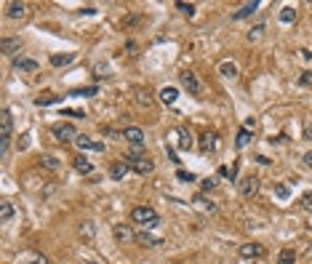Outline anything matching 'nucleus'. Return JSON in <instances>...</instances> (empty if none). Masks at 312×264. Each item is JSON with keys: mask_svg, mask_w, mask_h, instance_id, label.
I'll return each mask as SVG.
<instances>
[{"mask_svg": "<svg viewBox=\"0 0 312 264\" xmlns=\"http://www.w3.org/2000/svg\"><path fill=\"white\" fill-rule=\"evenodd\" d=\"M51 131H54L56 142H62V144H64V142H75L78 136H80V134L75 131V125H72V123H59V125H54Z\"/></svg>", "mask_w": 312, "mask_h": 264, "instance_id": "7ed1b4c3", "label": "nucleus"}, {"mask_svg": "<svg viewBox=\"0 0 312 264\" xmlns=\"http://www.w3.org/2000/svg\"><path fill=\"white\" fill-rule=\"evenodd\" d=\"M72 168H75L80 176H91V174H94V166H91V160H85L83 155H78L75 160H72Z\"/></svg>", "mask_w": 312, "mask_h": 264, "instance_id": "dca6fc26", "label": "nucleus"}, {"mask_svg": "<svg viewBox=\"0 0 312 264\" xmlns=\"http://www.w3.org/2000/svg\"><path fill=\"white\" fill-rule=\"evenodd\" d=\"M256 8H259L256 0H251V3H243L237 11H232V19H235V22H240V19H248L251 14H256Z\"/></svg>", "mask_w": 312, "mask_h": 264, "instance_id": "ddd939ff", "label": "nucleus"}, {"mask_svg": "<svg viewBox=\"0 0 312 264\" xmlns=\"http://www.w3.org/2000/svg\"><path fill=\"white\" fill-rule=\"evenodd\" d=\"M131 168H134L139 176H147V174L155 171V163H152L150 155H147V157H139V160H131Z\"/></svg>", "mask_w": 312, "mask_h": 264, "instance_id": "9d476101", "label": "nucleus"}, {"mask_svg": "<svg viewBox=\"0 0 312 264\" xmlns=\"http://www.w3.org/2000/svg\"><path fill=\"white\" fill-rule=\"evenodd\" d=\"M123 139L131 144V147H142L144 144V131L136 128V125H128V128L123 131Z\"/></svg>", "mask_w": 312, "mask_h": 264, "instance_id": "423d86ee", "label": "nucleus"}, {"mask_svg": "<svg viewBox=\"0 0 312 264\" xmlns=\"http://www.w3.org/2000/svg\"><path fill=\"white\" fill-rule=\"evenodd\" d=\"M136 104H142V107H150V104H152V99H150V91H144V88H136Z\"/></svg>", "mask_w": 312, "mask_h": 264, "instance_id": "c756f323", "label": "nucleus"}, {"mask_svg": "<svg viewBox=\"0 0 312 264\" xmlns=\"http://www.w3.org/2000/svg\"><path fill=\"white\" fill-rule=\"evenodd\" d=\"M64 115H72V117H85L80 110H64Z\"/></svg>", "mask_w": 312, "mask_h": 264, "instance_id": "c03bdc74", "label": "nucleus"}, {"mask_svg": "<svg viewBox=\"0 0 312 264\" xmlns=\"http://www.w3.org/2000/svg\"><path fill=\"white\" fill-rule=\"evenodd\" d=\"M80 14H85V16H94V14H96V8H94V5H85V8H80Z\"/></svg>", "mask_w": 312, "mask_h": 264, "instance_id": "37998d69", "label": "nucleus"}, {"mask_svg": "<svg viewBox=\"0 0 312 264\" xmlns=\"http://www.w3.org/2000/svg\"><path fill=\"white\" fill-rule=\"evenodd\" d=\"M240 256H243V259H262L264 248L259 246V243H243V246H240Z\"/></svg>", "mask_w": 312, "mask_h": 264, "instance_id": "9b49d317", "label": "nucleus"}, {"mask_svg": "<svg viewBox=\"0 0 312 264\" xmlns=\"http://www.w3.org/2000/svg\"><path fill=\"white\" fill-rule=\"evenodd\" d=\"M11 131H14V123H11V112L0 110V155H8V144H11Z\"/></svg>", "mask_w": 312, "mask_h": 264, "instance_id": "f03ea898", "label": "nucleus"}, {"mask_svg": "<svg viewBox=\"0 0 312 264\" xmlns=\"http://www.w3.org/2000/svg\"><path fill=\"white\" fill-rule=\"evenodd\" d=\"M14 67L16 70H24V72H35L40 64H38L35 59H27V56H14Z\"/></svg>", "mask_w": 312, "mask_h": 264, "instance_id": "f3484780", "label": "nucleus"}, {"mask_svg": "<svg viewBox=\"0 0 312 264\" xmlns=\"http://www.w3.org/2000/svg\"><path fill=\"white\" fill-rule=\"evenodd\" d=\"M275 195H277V197H283V200H285V197H288L291 192H288V187H285V184H280V187H275Z\"/></svg>", "mask_w": 312, "mask_h": 264, "instance_id": "4c0bfd02", "label": "nucleus"}, {"mask_svg": "<svg viewBox=\"0 0 312 264\" xmlns=\"http://www.w3.org/2000/svg\"><path fill=\"white\" fill-rule=\"evenodd\" d=\"M80 235L85 237V240H94V235H96L94 222H83V224H80Z\"/></svg>", "mask_w": 312, "mask_h": 264, "instance_id": "c85d7f7f", "label": "nucleus"}, {"mask_svg": "<svg viewBox=\"0 0 312 264\" xmlns=\"http://www.w3.org/2000/svg\"><path fill=\"white\" fill-rule=\"evenodd\" d=\"M310 248H312V246H310Z\"/></svg>", "mask_w": 312, "mask_h": 264, "instance_id": "49530a36", "label": "nucleus"}, {"mask_svg": "<svg viewBox=\"0 0 312 264\" xmlns=\"http://www.w3.org/2000/svg\"><path fill=\"white\" fill-rule=\"evenodd\" d=\"M62 102V96H54V94H45V96H38L35 104L38 107H48V104H59Z\"/></svg>", "mask_w": 312, "mask_h": 264, "instance_id": "393cba45", "label": "nucleus"}, {"mask_svg": "<svg viewBox=\"0 0 312 264\" xmlns=\"http://www.w3.org/2000/svg\"><path fill=\"white\" fill-rule=\"evenodd\" d=\"M40 166L48 168V171H59V168H62V163H59L54 155H43V157H40Z\"/></svg>", "mask_w": 312, "mask_h": 264, "instance_id": "5701e85b", "label": "nucleus"}, {"mask_svg": "<svg viewBox=\"0 0 312 264\" xmlns=\"http://www.w3.org/2000/svg\"><path fill=\"white\" fill-rule=\"evenodd\" d=\"M11 216H14V206H11V203H0V222L8 224Z\"/></svg>", "mask_w": 312, "mask_h": 264, "instance_id": "a878e982", "label": "nucleus"}, {"mask_svg": "<svg viewBox=\"0 0 312 264\" xmlns=\"http://www.w3.org/2000/svg\"><path fill=\"white\" fill-rule=\"evenodd\" d=\"M299 83H302V85H312V72H302V77H299Z\"/></svg>", "mask_w": 312, "mask_h": 264, "instance_id": "58836bf2", "label": "nucleus"}, {"mask_svg": "<svg viewBox=\"0 0 312 264\" xmlns=\"http://www.w3.org/2000/svg\"><path fill=\"white\" fill-rule=\"evenodd\" d=\"M30 264H51V262L45 259L43 254H35V256H32V262H30Z\"/></svg>", "mask_w": 312, "mask_h": 264, "instance_id": "ea45409f", "label": "nucleus"}, {"mask_svg": "<svg viewBox=\"0 0 312 264\" xmlns=\"http://www.w3.org/2000/svg\"><path fill=\"white\" fill-rule=\"evenodd\" d=\"M19 48H22V38H3V40H0V51H3V54H14Z\"/></svg>", "mask_w": 312, "mask_h": 264, "instance_id": "a211bd4d", "label": "nucleus"}, {"mask_svg": "<svg viewBox=\"0 0 312 264\" xmlns=\"http://www.w3.org/2000/svg\"><path fill=\"white\" fill-rule=\"evenodd\" d=\"M5 16L8 19H27L30 16V5L27 3H8L5 5Z\"/></svg>", "mask_w": 312, "mask_h": 264, "instance_id": "6e6552de", "label": "nucleus"}, {"mask_svg": "<svg viewBox=\"0 0 312 264\" xmlns=\"http://www.w3.org/2000/svg\"><path fill=\"white\" fill-rule=\"evenodd\" d=\"M304 166H307V168H312V150H310L307 155H304Z\"/></svg>", "mask_w": 312, "mask_h": 264, "instance_id": "a18cd8bd", "label": "nucleus"}, {"mask_svg": "<svg viewBox=\"0 0 312 264\" xmlns=\"http://www.w3.org/2000/svg\"><path fill=\"white\" fill-rule=\"evenodd\" d=\"M179 83H182V85H184V88L190 91L192 96L203 94V83L197 80V75H195V72H190V70H187V72H182V75H179Z\"/></svg>", "mask_w": 312, "mask_h": 264, "instance_id": "20e7f679", "label": "nucleus"}, {"mask_svg": "<svg viewBox=\"0 0 312 264\" xmlns=\"http://www.w3.org/2000/svg\"><path fill=\"white\" fill-rule=\"evenodd\" d=\"M176 99H179V91L174 88V85H165V88L160 91V102L163 104H174Z\"/></svg>", "mask_w": 312, "mask_h": 264, "instance_id": "6ab92c4d", "label": "nucleus"}, {"mask_svg": "<svg viewBox=\"0 0 312 264\" xmlns=\"http://www.w3.org/2000/svg\"><path fill=\"white\" fill-rule=\"evenodd\" d=\"M299 206L307 211V214H312V192H304V195H302V200H299Z\"/></svg>", "mask_w": 312, "mask_h": 264, "instance_id": "473e14b6", "label": "nucleus"}, {"mask_svg": "<svg viewBox=\"0 0 312 264\" xmlns=\"http://www.w3.org/2000/svg\"><path fill=\"white\" fill-rule=\"evenodd\" d=\"M200 187H203V189H214V187H216V182H214V179H203V182H200Z\"/></svg>", "mask_w": 312, "mask_h": 264, "instance_id": "a19ab883", "label": "nucleus"}, {"mask_svg": "<svg viewBox=\"0 0 312 264\" xmlns=\"http://www.w3.org/2000/svg\"><path fill=\"white\" fill-rule=\"evenodd\" d=\"M136 243H139V246H147V248H155V246H160L163 240L157 235H152V232L144 229V232H136Z\"/></svg>", "mask_w": 312, "mask_h": 264, "instance_id": "2eb2a0df", "label": "nucleus"}, {"mask_svg": "<svg viewBox=\"0 0 312 264\" xmlns=\"http://www.w3.org/2000/svg\"><path fill=\"white\" fill-rule=\"evenodd\" d=\"M219 72H222L224 77H235L237 75V67H235V62H222V64H219Z\"/></svg>", "mask_w": 312, "mask_h": 264, "instance_id": "bb28decb", "label": "nucleus"}, {"mask_svg": "<svg viewBox=\"0 0 312 264\" xmlns=\"http://www.w3.org/2000/svg\"><path fill=\"white\" fill-rule=\"evenodd\" d=\"M245 131H251V134H254V128H256V120L254 117H248V120H245V125H243Z\"/></svg>", "mask_w": 312, "mask_h": 264, "instance_id": "79ce46f5", "label": "nucleus"}, {"mask_svg": "<svg viewBox=\"0 0 312 264\" xmlns=\"http://www.w3.org/2000/svg\"><path fill=\"white\" fill-rule=\"evenodd\" d=\"M176 8L182 11L184 16H192V14H195V3H184V0H179V3H176Z\"/></svg>", "mask_w": 312, "mask_h": 264, "instance_id": "2f4dec72", "label": "nucleus"}, {"mask_svg": "<svg viewBox=\"0 0 312 264\" xmlns=\"http://www.w3.org/2000/svg\"><path fill=\"white\" fill-rule=\"evenodd\" d=\"M280 22H283V24H294V22H296V8H291V5L280 8Z\"/></svg>", "mask_w": 312, "mask_h": 264, "instance_id": "4be33fe9", "label": "nucleus"}, {"mask_svg": "<svg viewBox=\"0 0 312 264\" xmlns=\"http://www.w3.org/2000/svg\"><path fill=\"white\" fill-rule=\"evenodd\" d=\"M96 85H85V88H75V91H70V96H94L96 94Z\"/></svg>", "mask_w": 312, "mask_h": 264, "instance_id": "7c9ffc66", "label": "nucleus"}, {"mask_svg": "<svg viewBox=\"0 0 312 264\" xmlns=\"http://www.w3.org/2000/svg\"><path fill=\"white\" fill-rule=\"evenodd\" d=\"M304 139H312V115L304 117Z\"/></svg>", "mask_w": 312, "mask_h": 264, "instance_id": "f704fd0d", "label": "nucleus"}, {"mask_svg": "<svg viewBox=\"0 0 312 264\" xmlns=\"http://www.w3.org/2000/svg\"><path fill=\"white\" fill-rule=\"evenodd\" d=\"M75 144L80 150H91V152H104V142H94V139H88V136H78Z\"/></svg>", "mask_w": 312, "mask_h": 264, "instance_id": "4468645a", "label": "nucleus"}, {"mask_svg": "<svg viewBox=\"0 0 312 264\" xmlns=\"http://www.w3.org/2000/svg\"><path fill=\"white\" fill-rule=\"evenodd\" d=\"M262 32H264V27L259 24V27H254V30L248 32V40H259V38H262Z\"/></svg>", "mask_w": 312, "mask_h": 264, "instance_id": "e433bc0d", "label": "nucleus"}, {"mask_svg": "<svg viewBox=\"0 0 312 264\" xmlns=\"http://www.w3.org/2000/svg\"><path fill=\"white\" fill-rule=\"evenodd\" d=\"M251 139H254V134H251V131H245V128H240V131H237V139H235V144H237V147H248Z\"/></svg>", "mask_w": 312, "mask_h": 264, "instance_id": "b1692460", "label": "nucleus"}, {"mask_svg": "<svg viewBox=\"0 0 312 264\" xmlns=\"http://www.w3.org/2000/svg\"><path fill=\"white\" fill-rule=\"evenodd\" d=\"M128 171H131V163L117 160V163H112V166H110V176H112L115 182H120V179H125V176H128Z\"/></svg>", "mask_w": 312, "mask_h": 264, "instance_id": "f8f14e48", "label": "nucleus"}, {"mask_svg": "<svg viewBox=\"0 0 312 264\" xmlns=\"http://www.w3.org/2000/svg\"><path fill=\"white\" fill-rule=\"evenodd\" d=\"M112 235H115L117 243H131V240H136V232L128 227V224H115V227H112Z\"/></svg>", "mask_w": 312, "mask_h": 264, "instance_id": "0eeeda50", "label": "nucleus"}, {"mask_svg": "<svg viewBox=\"0 0 312 264\" xmlns=\"http://www.w3.org/2000/svg\"><path fill=\"white\" fill-rule=\"evenodd\" d=\"M259 187H262V182H259V176H245V179L240 182V195L243 197H254L259 192Z\"/></svg>", "mask_w": 312, "mask_h": 264, "instance_id": "39448f33", "label": "nucleus"}, {"mask_svg": "<svg viewBox=\"0 0 312 264\" xmlns=\"http://www.w3.org/2000/svg\"><path fill=\"white\" fill-rule=\"evenodd\" d=\"M219 150V134H203L200 136V152L203 155H211Z\"/></svg>", "mask_w": 312, "mask_h": 264, "instance_id": "1a4fd4ad", "label": "nucleus"}, {"mask_svg": "<svg viewBox=\"0 0 312 264\" xmlns=\"http://www.w3.org/2000/svg\"><path fill=\"white\" fill-rule=\"evenodd\" d=\"M72 59H75V54H62V56L54 54L51 56V64H54V67H64V64H70Z\"/></svg>", "mask_w": 312, "mask_h": 264, "instance_id": "cd10ccee", "label": "nucleus"}, {"mask_svg": "<svg viewBox=\"0 0 312 264\" xmlns=\"http://www.w3.org/2000/svg\"><path fill=\"white\" fill-rule=\"evenodd\" d=\"M176 179H182V182H195L197 176L190 174V171H182V168H179V171H176Z\"/></svg>", "mask_w": 312, "mask_h": 264, "instance_id": "72a5a7b5", "label": "nucleus"}, {"mask_svg": "<svg viewBox=\"0 0 312 264\" xmlns=\"http://www.w3.org/2000/svg\"><path fill=\"white\" fill-rule=\"evenodd\" d=\"M277 264H296V251L294 248H283L277 256Z\"/></svg>", "mask_w": 312, "mask_h": 264, "instance_id": "aec40b11", "label": "nucleus"}, {"mask_svg": "<svg viewBox=\"0 0 312 264\" xmlns=\"http://www.w3.org/2000/svg\"><path fill=\"white\" fill-rule=\"evenodd\" d=\"M131 219H134L136 224H142L144 229H155L157 224H160V219H157V211L152 206H136L134 211H131Z\"/></svg>", "mask_w": 312, "mask_h": 264, "instance_id": "f257e3e1", "label": "nucleus"}, {"mask_svg": "<svg viewBox=\"0 0 312 264\" xmlns=\"http://www.w3.org/2000/svg\"><path fill=\"white\" fill-rule=\"evenodd\" d=\"M195 203H200V206H203L205 211H216V206H214V203H208L203 195H197V197H195Z\"/></svg>", "mask_w": 312, "mask_h": 264, "instance_id": "c9c22d12", "label": "nucleus"}, {"mask_svg": "<svg viewBox=\"0 0 312 264\" xmlns=\"http://www.w3.org/2000/svg\"><path fill=\"white\" fill-rule=\"evenodd\" d=\"M176 134H179V147H182V150H190V147H192V136L187 134V128H182V125H179Z\"/></svg>", "mask_w": 312, "mask_h": 264, "instance_id": "412c9836", "label": "nucleus"}]
</instances>
